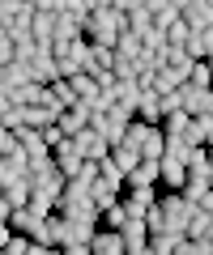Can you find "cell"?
Masks as SVG:
<instances>
[{"instance_id": "52a82bcc", "label": "cell", "mask_w": 213, "mask_h": 255, "mask_svg": "<svg viewBox=\"0 0 213 255\" xmlns=\"http://www.w3.org/2000/svg\"><path fill=\"white\" fill-rule=\"evenodd\" d=\"M56 77H60V68H56V55H51V47H38V51H34V60H30V81L51 85Z\"/></svg>"}, {"instance_id": "4fadbf2b", "label": "cell", "mask_w": 213, "mask_h": 255, "mask_svg": "<svg viewBox=\"0 0 213 255\" xmlns=\"http://www.w3.org/2000/svg\"><path fill=\"white\" fill-rule=\"evenodd\" d=\"M90 255H124V238H120V230H94V238H90Z\"/></svg>"}, {"instance_id": "ab89813d", "label": "cell", "mask_w": 213, "mask_h": 255, "mask_svg": "<svg viewBox=\"0 0 213 255\" xmlns=\"http://www.w3.org/2000/svg\"><path fill=\"white\" fill-rule=\"evenodd\" d=\"M188 81L201 85V90H213V73H209V60H196L192 64V73H188Z\"/></svg>"}, {"instance_id": "836d02e7", "label": "cell", "mask_w": 213, "mask_h": 255, "mask_svg": "<svg viewBox=\"0 0 213 255\" xmlns=\"http://www.w3.org/2000/svg\"><path fill=\"white\" fill-rule=\"evenodd\" d=\"M111 162L120 166V170H124V179H128V170H132V166L141 162V153H137L132 145H115V149H111Z\"/></svg>"}, {"instance_id": "c3c4849f", "label": "cell", "mask_w": 213, "mask_h": 255, "mask_svg": "<svg viewBox=\"0 0 213 255\" xmlns=\"http://www.w3.org/2000/svg\"><path fill=\"white\" fill-rule=\"evenodd\" d=\"M51 251V247H43V243H34V238H30V247H26V255H47Z\"/></svg>"}, {"instance_id": "4dcf8cb0", "label": "cell", "mask_w": 213, "mask_h": 255, "mask_svg": "<svg viewBox=\"0 0 213 255\" xmlns=\"http://www.w3.org/2000/svg\"><path fill=\"white\" fill-rule=\"evenodd\" d=\"M179 243H184V234H154L149 238V255H175Z\"/></svg>"}, {"instance_id": "d590c367", "label": "cell", "mask_w": 213, "mask_h": 255, "mask_svg": "<svg viewBox=\"0 0 213 255\" xmlns=\"http://www.w3.org/2000/svg\"><path fill=\"white\" fill-rule=\"evenodd\" d=\"M98 179H102V183H111V187H120V191H124V170H120V166L111 162V157H102V162H98Z\"/></svg>"}, {"instance_id": "680465c9", "label": "cell", "mask_w": 213, "mask_h": 255, "mask_svg": "<svg viewBox=\"0 0 213 255\" xmlns=\"http://www.w3.org/2000/svg\"><path fill=\"white\" fill-rule=\"evenodd\" d=\"M209 38H213V26H209Z\"/></svg>"}, {"instance_id": "cb8c5ba5", "label": "cell", "mask_w": 213, "mask_h": 255, "mask_svg": "<svg viewBox=\"0 0 213 255\" xmlns=\"http://www.w3.org/2000/svg\"><path fill=\"white\" fill-rule=\"evenodd\" d=\"M162 153H167V132L154 128L145 136V145H141V162H162Z\"/></svg>"}, {"instance_id": "b9f144b4", "label": "cell", "mask_w": 213, "mask_h": 255, "mask_svg": "<svg viewBox=\"0 0 213 255\" xmlns=\"http://www.w3.org/2000/svg\"><path fill=\"white\" fill-rule=\"evenodd\" d=\"M13 149H17V132H9V128H0V157H9Z\"/></svg>"}, {"instance_id": "7402d4cb", "label": "cell", "mask_w": 213, "mask_h": 255, "mask_svg": "<svg viewBox=\"0 0 213 255\" xmlns=\"http://www.w3.org/2000/svg\"><path fill=\"white\" fill-rule=\"evenodd\" d=\"M120 238H124V247H145V243H149L145 217H128V221L120 226Z\"/></svg>"}, {"instance_id": "8fae6325", "label": "cell", "mask_w": 213, "mask_h": 255, "mask_svg": "<svg viewBox=\"0 0 213 255\" xmlns=\"http://www.w3.org/2000/svg\"><path fill=\"white\" fill-rule=\"evenodd\" d=\"M56 128H60V132H64L68 140H73L77 132H85V128H90V111H85L81 102H77V107H68V111H60V119H56Z\"/></svg>"}, {"instance_id": "484cf974", "label": "cell", "mask_w": 213, "mask_h": 255, "mask_svg": "<svg viewBox=\"0 0 213 255\" xmlns=\"http://www.w3.org/2000/svg\"><path fill=\"white\" fill-rule=\"evenodd\" d=\"M184 51L192 55V60H209V55H213V38H209V30H192V38L184 43Z\"/></svg>"}, {"instance_id": "e0dca14e", "label": "cell", "mask_w": 213, "mask_h": 255, "mask_svg": "<svg viewBox=\"0 0 213 255\" xmlns=\"http://www.w3.org/2000/svg\"><path fill=\"white\" fill-rule=\"evenodd\" d=\"M21 119H26V128L43 132V128H51L60 119V107H21Z\"/></svg>"}, {"instance_id": "7c38bea8", "label": "cell", "mask_w": 213, "mask_h": 255, "mask_svg": "<svg viewBox=\"0 0 213 255\" xmlns=\"http://www.w3.org/2000/svg\"><path fill=\"white\" fill-rule=\"evenodd\" d=\"M179 17H184L192 30H209L213 26V4L209 0H188L184 9H179Z\"/></svg>"}, {"instance_id": "9f6ffc18", "label": "cell", "mask_w": 213, "mask_h": 255, "mask_svg": "<svg viewBox=\"0 0 213 255\" xmlns=\"http://www.w3.org/2000/svg\"><path fill=\"white\" fill-rule=\"evenodd\" d=\"M209 166H213V149H209Z\"/></svg>"}, {"instance_id": "30bf717a", "label": "cell", "mask_w": 213, "mask_h": 255, "mask_svg": "<svg viewBox=\"0 0 213 255\" xmlns=\"http://www.w3.org/2000/svg\"><path fill=\"white\" fill-rule=\"evenodd\" d=\"M73 38H85V17H77V13H56V38L51 43H73Z\"/></svg>"}, {"instance_id": "f907efd6", "label": "cell", "mask_w": 213, "mask_h": 255, "mask_svg": "<svg viewBox=\"0 0 213 255\" xmlns=\"http://www.w3.org/2000/svg\"><path fill=\"white\" fill-rule=\"evenodd\" d=\"M201 209H205V213H213V187H209V191L201 196Z\"/></svg>"}, {"instance_id": "d4e9b609", "label": "cell", "mask_w": 213, "mask_h": 255, "mask_svg": "<svg viewBox=\"0 0 213 255\" xmlns=\"http://www.w3.org/2000/svg\"><path fill=\"white\" fill-rule=\"evenodd\" d=\"M26 81H30V64H21V60H9L4 68H0V85L17 90V85H26Z\"/></svg>"}, {"instance_id": "f5cc1de1", "label": "cell", "mask_w": 213, "mask_h": 255, "mask_svg": "<svg viewBox=\"0 0 213 255\" xmlns=\"http://www.w3.org/2000/svg\"><path fill=\"white\" fill-rule=\"evenodd\" d=\"M47 255H64V247H51V251H47Z\"/></svg>"}, {"instance_id": "5b68a950", "label": "cell", "mask_w": 213, "mask_h": 255, "mask_svg": "<svg viewBox=\"0 0 213 255\" xmlns=\"http://www.w3.org/2000/svg\"><path fill=\"white\" fill-rule=\"evenodd\" d=\"M120 204L128 209V217H145V213L158 204V187H124Z\"/></svg>"}, {"instance_id": "681fc988", "label": "cell", "mask_w": 213, "mask_h": 255, "mask_svg": "<svg viewBox=\"0 0 213 255\" xmlns=\"http://www.w3.org/2000/svg\"><path fill=\"white\" fill-rule=\"evenodd\" d=\"M9 217H13V204L4 200V196H0V221H9Z\"/></svg>"}, {"instance_id": "ee69618b", "label": "cell", "mask_w": 213, "mask_h": 255, "mask_svg": "<svg viewBox=\"0 0 213 255\" xmlns=\"http://www.w3.org/2000/svg\"><path fill=\"white\" fill-rule=\"evenodd\" d=\"M43 140H47V145H51V149H56L60 140H68V136H64V132H60L56 124H51V128H43Z\"/></svg>"}, {"instance_id": "d6a6232c", "label": "cell", "mask_w": 213, "mask_h": 255, "mask_svg": "<svg viewBox=\"0 0 213 255\" xmlns=\"http://www.w3.org/2000/svg\"><path fill=\"white\" fill-rule=\"evenodd\" d=\"M141 51H145V47H141V34L124 30V34H120V43H115V55H124V60H137Z\"/></svg>"}, {"instance_id": "e575fe53", "label": "cell", "mask_w": 213, "mask_h": 255, "mask_svg": "<svg viewBox=\"0 0 213 255\" xmlns=\"http://www.w3.org/2000/svg\"><path fill=\"white\" fill-rule=\"evenodd\" d=\"M26 9H34L30 0H0V26H9L13 17H21Z\"/></svg>"}, {"instance_id": "1f68e13d", "label": "cell", "mask_w": 213, "mask_h": 255, "mask_svg": "<svg viewBox=\"0 0 213 255\" xmlns=\"http://www.w3.org/2000/svg\"><path fill=\"white\" fill-rule=\"evenodd\" d=\"M192 124V115H188V111H171V115H162V132H167V136H184V128Z\"/></svg>"}, {"instance_id": "7dc6e473", "label": "cell", "mask_w": 213, "mask_h": 255, "mask_svg": "<svg viewBox=\"0 0 213 255\" xmlns=\"http://www.w3.org/2000/svg\"><path fill=\"white\" fill-rule=\"evenodd\" d=\"M9 238H13V226H9V221H0V247H9Z\"/></svg>"}, {"instance_id": "8992f818", "label": "cell", "mask_w": 213, "mask_h": 255, "mask_svg": "<svg viewBox=\"0 0 213 255\" xmlns=\"http://www.w3.org/2000/svg\"><path fill=\"white\" fill-rule=\"evenodd\" d=\"M184 183H188V166H184V157H162V162H158V187L179 191Z\"/></svg>"}, {"instance_id": "ffe728a7", "label": "cell", "mask_w": 213, "mask_h": 255, "mask_svg": "<svg viewBox=\"0 0 213 255\" xmlns=\"http://www.w3.org/2000/svg\"><path fill=\"white\" fill-rule=\"evenodd\" d=\"M124 187H158V162H137L124 179Z\"/></svg>"}, {"instance_id": "44dd1931", "label": "cell", "mask_w": 213, "mask_h": 255, "mask_svg": "<svg viewBox=\"0 0 213 255\" xmlns=\"http://www.w3.org/2000/svg\"><path fill=\"white\" fill-rule=\"evenodd\" d=\"M120 196H124L120 187H111V183H102V179H94V187H90V200H94L98 213H107L111 204H120Z\"/></svg>"}, {"instance_id": "d6986e66", "label": "cell", "mask_w": 213, "mask_h": 255, "mask_svg": "<svg viewBox=\"0 0 213 255\" xmlns=\"http://www.w3.org/2000/svg\"><path fill=\"white\" fill-rule=\"evenodd\" d=\"M145 9H149V17H154V26H162V30H167L171 21H179V4L175 0H145Z\"/></svg>"}, {"instance_id": "816d5d0a", "label": "cell", "mask_w": 213, "mask_h": 255, "mask_svg": "<svg viewBox=\"0 0 213 255\" xmlns=\"http://www.w3.org/2000/svg\"><path fill=\"white\" fill-rule=\"evenodd\" d=\"M94 9H111V0H94Z\"/></svg>"}, {"instance_id": "5bb4252c", "label": "cell", "mask_w": 213, "mask_h": 255, "mask_svg": "<svg viewBox=\"0 0 213 255\" xmlns=\"http://www.w3.org/2000/svg\"><path fill=\"white\" fill-rule=\"evenodd\" d=\"M111 64H115V47H94V43H90V51H85V64H81V73L98 77V73H107Z\"/></svg>"}, {"instance_id": "f35d334b", "label": "cell", "mask_w": 213, "mask_h": 255, "mask_svg": "<svg viewBox=\"0 0 213 255\" xmlns=\"http://www.w3.org/2000/svg\"><path fill=\"white\" fill-rule=\"evenodd\" d=\"M124 221H128V209H124V204H111V209L98 217V226H102V230H120Z\"/></svg>"}, {"instance_id": "91938a15", "label": "cell", "mask_w": 213, "mask_h": 255, "mask_svg": "<svg viewBox=\"0 0 213 255\" xmlns=\"http://www.w3.org/2000/svg\"><path fill=\"white\" fill-rule=\"evenodd\" d=\"M0 30H4V26H0Z\"/></svg>"}, {"instance_id": "bcb514c9", "label": "cell", "mask_w": 213, "mask_h": 255, "mask_svg": "<svg viewBox=\"0 0 213 255\" xmlns=\"http://www.w3.org/2000/svg\"><path fill=\"white\" fill-rule=\"evenodd\" d=\"M64 255H90V243H68Z\"/></svg>"}, {"instance_id": "6f0895ef", "label": "cell", "mask_w": 213, "mask_h": 255, "mask_svg": "<svg viewBox=\"0 0 213 255\" xmlns=\"http://www.w3.org/2000/svg\"><path fill=\"white\" fill-rule=\"evenodd\" d=\"M0 255H9V251H4V247H0Z\"/></svg>"}, {"instance_id": "9a60e30c", "label": "cell", "mask_w": 213, "mask_h": 255, "mask_svg": "<svg viewBox=\"0 0 213 255\" xmlns=\"http://www.w3.org/2000/svg\"><path fill=\"white\" fill-rule=\"evenodd\" d=\"M47 217H38L30 204H21V209H13V217H9V226H13V234H26V238H34V230L43 226Z\"/></svg>"}, {"instance_id": "83f0119b", "label": "cell", "mask_w": 213, "mask_h": 255, "mask_svg": "<svg viewBox=\"0 0 213 255\" xmlns=\"http://www.w3.org/2000/svg\"><path fill=\"white\" fill-rule=\"evenodd\" d=\"M51 90V102H56L60 111H68V107H77V94H73V85H68V77H56V81L47 85Z\"/></svg>"}, {"instance_id": "3957f363", "label": "cell", "mask_w": 213, "mask_h": 255, "mask_svg": "<svg viewBox=\"0 0 213 255\" xmlns=\"http://www.w3.org/2000/svg\"><path fill=\"white\" fill-rule=\"evenodd\" d=\"M179 107L188 115H213V90H201V85L184 81L179 85Z\"/></svg>"}, {"instance_id": "f1b7e54d", "label": "cell", "mask_w": 213, "mask_h": 255, "mask_svg": "<svg viewBox=\"0 0 213 255\" xmlns=\"http://www.w3.org/2000/svg\"><path fill=\"white\" fill-rule=\"evenodd\" d=\"M30 191H34V187H30V174H26V179H13L9 187L0 191V196H4L13 209H21V204H30Z\"/></svg>"}, {"instance_id": "f6af8a7d", "label": "cell", "mask_w": 213, "mask_h": 255, "mask_svg": "<svg viewBox=\"0 0 213 255\" xmlns=\"http://www.w3.org/2000/svg\"><path fill=\"white\" fill-rule=\"evenodd\" d=\"M9 107H13V90H9V85H0V115H4Z\"/></svg>"}, {"instance_id": "7a4b0ae2", "label": "cell", "mask_w": 213, "mask_h": 255, "mask_svg": "<svg viewBox=\"0 0 213 255\" xmlns=\"http://www.w3.org/2000/svg\"><path fill=\"white\" fill-rule=\"evenodd\" d=\"M192 209L196 204H188L179 191H158V213H162V221H167V234H184Z\"/></svg>"}, {"instance_id": "603a6c76", "label": "cell", "mask_w": 213, "mask_h": 255, "mask_svg": "<svg viewBox=\"0 0 213 255\" xmlns=\"http://www.w3.org/2000/svg\"><path fill=\"white\" fill-rule=\"evenodd\" d=\"M184 166H188V174H213V166H209V145H188Z\"/></svg>"}, {"instance_id": "277c9868", "label": "cell", "mask_w": 213, "mask_h": 255, "mask_svg": "<svg viewBox=\"0 0 213 255\" xmlns=\"http://www.w3.org/2000/svg\"><path fill=\"white\" fill-rule=\"evenodd\" d=\"M77 153L85 157V162H102V157H111V145H107V136H98L94 128H85V132H77L73 136Z\"/></svg>"}, {"instance_id": "9c48e42d", "label": "cell", "mask_w": 213, "mask_h": 255, "mask_svg": "<svg viewBox=\"0 0 213 255\" xmlns=\"http://www.w3.org/2000/svg\"><path fill=\"white\" fill-rule=\"evenodd\" d=\"M184 238H196V243H209V238H213V213H205L201 204H196V209L188 213V226H184Z\"/></svg>"}, {"instance_id": "f546056e", "label": "cell", "mask_w": 213, "mask_h": 255, "mask_svg": "<svg viewBox=\"0 0 213 255\" xmlns=\"http://www.w3.org/2000/svg\"><path fill=\"white\" fill-rule=\"evenodd\" d=\"M124 17H128V30H132V34H145V30L154 26V17H149V9H145V0H137Z\"/></svg>"}, {"instance_id": "11a10c76", "label": "cell", "mask_w": 213, "mask_h": 255, "mask_svg": "<svg viewBox=\"0 0 213 255\" xmlns=\"http://www.w3.org/2000/svg\"><path fill=\"white\" fill-rule=\"evenodd\" d=\"M209 73H213V55H209Z\"/></svg>"}, {"instance_id": "db71d44e", "label": "cell", "mask_w": 213, "mask_h": 255, "mask_svg": "<svg viewBox=\"0 0 213 255\" xmlns=\"http://www.w3.org/2000/svg\"><path fill=\"white\" fill-rule=\"evenodd\" d=\"M175 4H179V9H184V4H188V0H175Z\"/></svg>"}, {"instance_id": "7bdbcfd3", "label": "cell", "mask_w": 213, "mask_h": 255, "mask_svg": "<svg viewBox=\"0 0 213 255\" xmlns=\"http://www.w3.org/2000/svg\"><path fill=\"white\" fill-rule=\"evenodd\" d=\"M13 55H17V47H13V38L4 34V30H0V68H4V64H9Z\"/></svg>"}, {"instance_id": "74e56055", "label": "cell", "mask_w": 213, "mask_h": 255, "mask_svg": "<svg viewBox=\"0 0 213 255\" xmlns=\"http://www.w3.org/2000/svg\"><path fill=\"white\" fill-rule=\"evenodd\" d=\"M141 47H145V51H167V30H162V26H149L145 34H141Z\"/></svg>"}, {"instance_id": "2e32d148", "label": "cell", "mask_w": 213, "mask_h": 255, "mask_svg": "<svg viewBox=\"0 0 213 255\" xmlns=\"http://www.w3.org/2000/svg\"><path fill=\"white\" fill-rule=\"evenodd\" d=\"M30 38H34L38 47H51V38H56V13H38V9H34V21H30Z\"/></svg>"}, {"instance_id": "8d00e7d4", "label": "cell", "mask_w": 213, "mask_h": 255, "mask_svg": "<svg viewBox=\"0 0 213 255\" xmlns=\"http://www.w3.org/2000/svg\"><path fill=\"white\" fill-rule=\"evenodd\" d=\"M188 38H192V26H188L184 17H179V21H171V26H167V47H184Z\"/></svg>"}, {"instance_id": "6da1fadb", "label": "cell", "mask_w": 213, "mask_h": 255, "mask_svg": "<svg viewBox=\"0 0 213 255\" xmlns=\"http://www.w3.org/2000/svg\"><path fill=\"white\" fill-rule=\"evenodd\" d=\"M124 30H128V17L115 13V9H94L90 17H85V38H90L94 47H115Z\"/></svg>"}, {"instance_id": "ac0fdd59", "label": "cell", "mask_w": 213, "mask_h": 255, "mask_svg": "<svg viewBox=\"0 0 213 255\" xmlns=\"http://www.w3.org/2000/svg\"><path fill=\"white\" fill-rule=\"evenodd\" d=\"M137 119H145V124H162V102H158V90H141L137 98Z\"/></svg>"}, {"instance_id": "60d3db41", "label": "cell", "mask_w": 213, "mask_h": 255, "mask_svg": "<svg viewBox=\"0 0 213 255\" xmlns=\"http://www.w3.org/2000/svg\"><path fill=\"white\" fill-rule=\"evenodd\" d=\"M175 255H209V243H196V238H184Z\"/></svg>"}, {"instance_id": "4316f807", "label": "cell", "mask_w": 213, "mask_h": 255, "mask_svg": "<svg viewBox=\"0 0 213 255\" xmlns=\"http://www.w3.org/2000/svg\"><path fill=\"white\" fill-rule=\"evenodd\" d=\"M154 132V124H145V119H128V128H124V140L120 145H132L141 153V145H145V136Z\"/></svg>"}, {"instance_id": "ba28073f", "label": "cell", "mask_w": 213, "mask_h": 255, "mask_svg": "<svg viewBox=\"0 0 213 255\" xmlns=\"http://www.w3.org/2000/svg\"><path fill=\"white\" fill-rule=\"evenodd\" d=\"M51 157H56V170L64 174V179H77V170H81V162H85V157L77 153L73 140H60V145L51 149Z\"/></svg>"}]
</instances>
